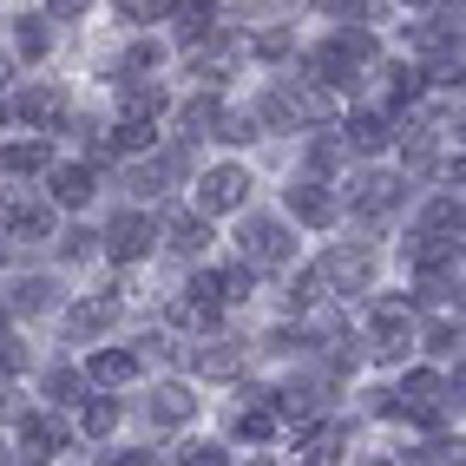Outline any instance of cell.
<instances>
[{"label": "cell", "instance_id": "6da1fadb", "mask_svg": "<svg viewBox=\"0 0 466 466\" xmlns=\"http://www.w3.org/2000/svg\"><path fill=\"white\" fill-rule=\"evenodd\" d=\"M257 126L263 132H296V126H329V99H322V92H309L302 79H276L269 92H263V99H257Z\"/></svg>", "mask_w": 466, "mask_h": 466}, {"label": "cell", "instance_id": "7a4b0ae2", "mask_svg": "<svg viewBox=\"0 0 466 466\" xmlns=\"http://www.w3.org/2000/svg\"><path fill=\"white\" fill-rule=\"evenodd\" d=\"M453 400H460V361H453V381H441V375H408V381L381 400V414L414 420V427H441Z\"/></svg>", "mask_w": 466, "mask_h": 466}, {"label": "cell", "instance_id": "3957f363", "mask_svg": "<svg viewBox=\"0 0 466 466\" xmlns=\"http://www.w3.org/2000/svg\"><path fill=\"white\" fill-rule=\"evenodd\" d=\"M237 243H243V263H250V269H283L296 257V237H289L283 217H243Z\"/></svg>", "mask_w": 466, "mask_h": 466}, {"label": "cell", "instance_id": "277c9868", "mask_svg": "<svg viewBox=\"0 0 466 466\" xmlns=\"http://www.w3.org/2000/svg\"><path fill=\"white\" fill-rule=\"evenodd\" d=\"M400 198H408V177H388V171H361L349 184V210L361 217V224H388V217L400 210Z\"/></svg>", "mask_w": 466, "mask_h": 466}, {"label": "cell", "instance_id": "5b68a950", "mask_svg": "<svg viewBox=\"0 0 466 466\" xmlns=\"http://www.w3.org/2000/svg\"><path fill=\"white\" fill-rule=\"evenodd\" d=\"M316 276H322V289L355 296V289L375 283V250H368V243H335V250L316 263Z\"/></svg>", "mask_w": 466, "mask_h": 466}, {"label": "cell", "instance_id": "8992f818", "mask_svg": "<svg viewBox=\"0 0 466 466\" xmlns=\"http://www.w3.org/2000/svg\"><path fill=\"white\" fill-rule=\"evenodd\" d=\"M184 165H191V145H177V151H138V165L126 171L132 198H165L171 184L184 177Z\"/></svg>", "mask_w": 466, "mask_h": 466}, {"label": "cell", "instance_id": "52a82bcc", "mask_svg": "<svg viewBox=\"0 0 466 466\" xmlns=\"http://www.w3.org/2000/svg\"><path fill=\"white\" fill-rule=\"evenodd\" d=\"M151 243H158V230H151V217H138V210H118L112 224L99 230V250H106L112 263H145Z\"/></svg>", "mask_w": 466, "mask_h": 466}, {"label": "cell", "instance_id": "ba28073f", "mask_svg": "<svg viewBox=\"0 0 466 466\" xmlns=\"http://www.w3.org/2000/svg\"><path fill=\"white\" fill-rule=\"evenodd\" d=\"M243 198H250V171H243V165H217V171H204V184H198V210H204V217L243 210Z\"/></svg>", "mask_w": 466, "mask_h": 466}, {"label": "cell", "instance_id": "9c48e42d", "mask_svg": "<svg viewBox=\"0 0 466 466\" xmlns=\"http://www.w3.org/2000/svg\"><path fill=\"white\" fill-rule=\"evenodd\" d=\"M289 217H296V224H309V230H329L335 217H341V204H335V191H329V184H316V177H296V184H289Z\"/></svg>", "mask_w": 466, "mask_h": 466}, {"label": "cell", "instance_id": "30bf717a", "mask_svg": "<svg viewBox=\"0 0 466 466\" xmlns=\"http://www.w3.org/2000/svg\"><path fill=\"white\" fill-rule=\"evenodd\" d=\"M414 349V309L408 302H381L375 309V355L381 361H400Z\"/></svg>", "mask_w": 466, "mask_h": 466}, {"label": "cell", "instance_id": "8fae6325", "mask_svg": "<svg viewBox=\"0 0 466 466\" xmlns=\"http://www.w3.org/2000/svg\"><path fill=\"white\" fill-rule=\"evenodd\" d=\"M14 118H20V126H34V132L66 126V92H59V86H26L14 99Z\"/></svg>", "mask_w": 466, "mask_h": 466}, {"label": "cell", "instance_id": "7c38bea8", "mask_svg": "<svg viewBox=\"0 0 466 466\" xmlns=\"http://www.w3.org/2000/svg\"><path fill=\"white\" fill-rule=\"evenodd\" d=\"M302 66H309V79H316V86H329V92H355V86H361V79H355V59L341 53L335 40H322L316 53L302 59Z\"/></svg>", "mask_w": 466, "mask_h": 466}, {"label": "cell", "instance_id": "4fadbf2b", "mask_svg": "<svg viewBox=\"0 0 466 466\" xmlns=\"http://www.w3.org/2000/svg\"><path fill=\"white\" fill-rule=\"evenodd\" d=\"M217 316H224V302H217L210 276H198L184 296H171V322H184V329H217Z\"/></svg>", "mask_w": 466, "mask_h": 466}, {"label": "cell", "instance_id": "5bb4252c", "mask_svg": "<svg viewBox=\"0 0 466 466\" xmlns=\"http://www.w3.org/2000/svg\"><path fill=\"white\" fill-rule=\"evenodd\" d=\"M0 224H7L14 243H46L53 237V204H34V198H14L0 210Z\"/></svg>", "mask_w": 466, "mask_h": 466}, {"label": "cell", "instance_id": "9a60e30c", "mask_svg": "<svg viewBox=\"0 0 466 466\" xmlns=\"http://www.w3.org/2000/svg\"><path fill=\"white\" fill-rule=\"evenodd\" d=\"M59 447H66V427H59L53 414H26V420H20V447H14L20 460H34V466H46V460H53Z\"/></svg>", "mask_w": 466, "mask_h": 466}, {"label": "cell", "instance_id": "2e32d148", "mask_svg": "<svg viewBox=\"0 0 466 466\" xmlns=\"http://www.w3.org/2000/svg\"><path fill=\"white\" fill-rule=\"evenodd\" d=\"M184 361H191V375H210V381H217V375H237V368H243V341L210 335V341H198Z\"/></svg>", "mask_w": 466, "mask_h": 466}, {"label": "cell", "instance_id": "e0dca14e", "mask_svg": "<svg viewBox=\"0 0 466 466\" xmlns=\"http://www.w3.org/2000/svg\"><path fill=\"white\" fill-rule=\"evenodd\" d=\"M0 171H7V177H46V171H53V145H46V138H14V145H0Z\"/></svg>", "mask_w": 466, "mask_h": 466}, {"label": "cell", "instance_id": "ac0fdd59", "mask_svg": "<svg viewBox=\"0 0 466 466\" xmlns=\"http://www.w3.org/2000/svg\"><path fill=\"white\" fill-rule=\"evenodd\" d=\"M341 145L361 151V158H381V151L394 145V126H388L381 112H355V118H349V132H341Z\"/></svg>", "mask_w": 466, "mask_h": 466}, {"label": "cell", "instance_id": "d6986e66", "mask_svg": "<svg viewBox=\"0 0 466 466\" xmlns=\"http://www.w3.org/2000/svg\"><path fill=\"white\" fill-rule=\"evenodd\" d=\"M118 309H126L118 296H86V302L73 309V316H66V335H73V341H86V335H106V329L118 322Z\"/></svg>", "mask_w": 466, "mask_h": 466}, {"label": "cell", "instance_id": "ffe728a7", "mask_svg": "<svg viewBox=\"0 0 466 466\" xmlns=\"http://www.w3.org/2000/svg\"><path fill=\"white\" fill-rule=\"evenodd\" d=\"M165 243H171L177 257H204V250H210V224H204V210H198V217H191V210H171V217H165Z\"/></svg>", "mask_w": 466, "mask_h": 466}, {"label": "cell", "instance_id": "44dd1931", "mask_svg": "<svg viewBox=\"0 0 466 466\" xmlns=\"http://www.w3.org/2000/svg\"><path fill=\"white\" fill-rule=\"evenodd\" d=\"M86 381L92 388H126V381H138V355L132 349H99L86 361Z\"/></svg>", "mask_w": 466, "mask_h": 466}, {"label": "cell", "instance_id": "7402d4cb", "mask_svg": "<svg viewBox=\"0 0 466 466\" xmlns=\"http://www.w3.org/2000/svg\"><path fill=\"white\" fill-rule=\"evenodd\" d=\"M177 126H184V145H191V138H217V126H224V99H210V92L184 99L177 106Z\"/></svg>", "mask_w": 466, "mask_h": 466}, {"label": "cell", "instance_id": "603a6c76", "mask_svg": "<svg viewBox=\"0 0 466 466\" xmlns=\"http://www.w3.org/2000/svg\"><path fill=\"white\" fill-rule=\"evenodd\" d=\"M145 414H151V420H165V427H177V420H191V414H198V394L184 388V381H165V388H151Z\"/></svg>", "mask_w": 466, "mask_h": 466}, {"label": "cell", "instance_id": "cb8c5ba5", "mask_svg": "<svg viewBox=\"0 0 466 466\" xmlns=\"http://www.w3.org/2000/svg\"><path fill=\"white\" fill-rule=\"evenodd\" d=\"M46 177H53V204H73V210L92 204V191H99V177H92L86 165H53Z\"/></svg>", "mask_w": 466, "mask_h": 466}, {"label": "cell", "instance_id": "d4e9b609", "mask_svg": "<svg viewBox=\"0 0 466 466\" xmlns=\"http://www.w3.org/2000/svg\"><path fill=\"white\" fill-rule=\"evenodd\" d=\"M414 46H420V53H460V7L420 20V26H414Z\"/></svg>", "mask_w": 466, "mask_h": 466}, {"label": "cell", "instance_id": "484cf974", "mask_svg": "<svg viewBox=\"0 0 466 466\" xmlns=\"http://www.w3.org/2000/svg\"><path fill=\"white\" fill-rule=\"evenodd\" d=\"M0 309H20V316H40V309H53V283L46 276H20V283L7 289V302Z\"/></svg>", "mask_w": 466, "mask_h": 466}, {"label": "cell", "instance_id": "4316f807", "mask_svg": "<svg viewBox=\"0 0 466 466\" xmlns=\"http://www.w3.org/2000/svg\"><path fill=\"white\" fill-rule=\"evenodd\" d=\"M118 106H126V118H151L165 106V92L151 86V79H118Z\"/></svg>", "mask_w": 466, "mask_h": 466}, {"label": "cell", "instance_id": "83f0119b", "mask_svg": "<svg viewBox=\"0 0 466 466\" xmlns=\"http://www.w3.org/2000/svg\"><path fill=\"white\" fill-rule=\"evenodd\" d=\"M106 151H118V158H132V151H151V118H118V126L106 132Z\"/></svg>", "mask_w": 466, "mask_h": 466}, {"label": "cell", "instance_id": "f1b7e54d", "mask_svg": "<svg viewBox=\"0 0 466 466\" xmlns=\"http://www.w3.org/2000/svg\"><path fill=\"white\" fill-rule=\"evenodd\" d=\"M210 289H217V302L230 309V302H243V296L257 289V269H250V263H237V269H210Z\"/></svg>", "mask_w": 466, "mask_h": 466}, {"label": "cell", "instance_id": "f546056e", "mask_svg": "<svg viewBox=\"0 0 466 466\" xmlns=\"http://www.w3.org/2000/svg\"><path fill=\"white\" fill-rule=\"evenodd\" d=\"M79 427H86V441H106V433L118 427V400H106V394H92V400H79Z\"/></svg>", "mask_w": 466, "mask_h": 466}, {"label": "cell", "instance_id": "4dcf8cb0", "mask_svg": "<svg viewBox=\"0 0 466 466\" xmlns=\"http://www.w3.org/2000/svg\"><path fill=\"white\" fill-rule=\"evenodd\" d=\"M341 158H349V145H341V132H316V138H309V171H335Z\"/></svg>", "mask_w": 466, "mask_h": 466}, {"label": "cell", "instance_id": "1f68e13d", "mask_svg": "<svg viewBox=\"0 0 466 466\" xmlns=\"http://www.w3.org/2000/svg\"><path fill=\"white\" fill-rule=\"evenodd\" d=\"M46 394H53V408H79V400H86V375L53 368V375H46Z\"/></svg>", "mask_w": 466, "mask_h": 466}, {"label": "cell", "instance_id": "d6a6232c", "mask_svg": "<svg viewBox=\"0 0 466 466\" xmlns=\"http://www.w3.org/2000/svg\"><path fill=\"white\" fill-rule=\"evenodd\" d=\"M14 40H20L26 59H40V53L53 46V34H46V20H40V14H20V20H14Z\"/></svg>", "mask_w": 466, "mask_h": 466}, {"label": "cell", "instance_id": "836d02e7", "mask_svg": "<svg viewBox=\"0 0 466 466\" xmlns=\"http://www.w3.org/2000/svg\"><path fill=\"white\" fill-rule=\"evenodd\" d=\"M329 20H381V0H322Z\"/></svg>", "mask_w": 466, "mask_h": 466}, {"label": "cell", "instance_id": "e575fe53", "mask_svg": "<svg viewBox=\"0 0 466 466\" xmlns=\"http://www.w3.org/2000/svg\"><path fill=\"white\" fill-rule=\"evenodd\" d=\"M322 296H329V289H322V276H316V269H302L296 283H289V309H309V302H322Z\"/></svg>", "mask_w": 466, "mask_h": 466}, {"label": "cell", "instance_id": "d590c367", "mask_svg": "<svg viewBox=\"0 0 466 466\" xmlns=\"http://www.w3.org/2000/svg\"><path fill=\"white\" fill-rule=\"evenodd\" d=\"M217 138H230V145H250V138H257V118H250V112H224Z\"/></svg>", "mask_w": 466, "mask_h": 466}, {"label": "cell", "instance_id": "8d00e7d4", "mask_svg": "<svg viewBox=\"0 0 466 466\" xmlns=\"http://www.w3.org/2000/svg\"><path fill=\"white\" fill-rule=\"evenodd\" d=\"M427 349H433V355H453V361H460V322H433V329H427Z\"/></svg>", "mask_w": 466, "mask_h": 466}, {"label": "cell", "instance_id": "74e56055", "mask_svg": "<svg viewBox=\"0 0 466 466\" xmlns=\"http://www.w3.org/2000/svg\"><path fill=\"white\" fill-rule=\"evenodd\" d=\"M92 250H99V230H66V237H59V257H92Z\"/></svg>", "mask_w": 466, "mask_h": 466}, {"label": "cell", "instance_id": "f35d334b", "mask_svg": "<svg viewBox=\"0 0 466 466\" xmlns=\"http://www.w3.org/2000/svg\"><path fill=\"white\" fill-rule=\"evenodd\" d=\"M420 79H427V73H414V66H394V106H414V99H420Z\"/></svg>", "mask_w": 466, "mask_h": 466}, {"label": "cell", "instance_id": "ab89813d", "mask_svg": "<svg viewBox=\"0 0 466 466\" xmlns=\"http://www.w3.org/2000/svg\"><path fill=\"white\" fill-rule=\"evenodd\" d=\"M335 46L349 53L355 66H361V59H375V34H361V26H355V34H335Z\"/></svg>", "mask_w": 466, "mask_h": 466}, {"label": "cell", "instance_id": "60d3db41", "mask_svg": "<svg viewBox=\"0 0 466 466\" xmlns=\"http://www.w3.org/2000/svg\"><path fill=\"white\" fill-rule=\"evenodd\" d=\"M177 466H224V453H217L210 441H191V447L177 453Z\"/></svg>", "mask_w": 466, "mask_h": 466}, {"label": "cell", "instance_id": "b9f144b4", "mask_svg": "<svg viewBox=\"0 0 466 466\" xmlns=\"http://www.w3.org/2000/svg\"><path fill=\"white\" fill-rule=\"evenodd\" d=\"M20 368H26V349L14 335H0V375H20Z\"/></svg>", "mask_w": 466, "mask_h": 466}, {"label": "cell", "instance_id": "7bdbcfd3", "mask_svg": "<svg viewBox=\"0 0 466 466\" xmlns=\"http://www.w3.org/2000/svg\"><path fill=\"white\" fill-rule=\"evenodd\" d=\"M126 7V20H158V14H171V0H118Z\"/></svg>", "mask_w": 466, "mask_h": 466}, {"label": "cell", "instance_id": "ee69618b", "mask_svg": "<svg viewBox=\"0 0 466 466\" xmlns=\"http://www.w3.org/2000/svg\"><path fill=\"white\" fill-rule=\"evenodd\" d=\"M151 66H158V46H151V40H138V46L126 53V73H151Z\"/></svg>", "mask_w": 466, "mask_h": 466}, {"label": "cell", "instance_id": "f6af8a7d", "mask_svg": "<svg viewBox=\"0 0 466 466\" xmlns=\"http://www.w3.org/2000/svg\"><path fill=\"white\" fill-rule=\"evenodd\" d=\"M335 447H341V433L329 427V433H322V441H316V453H309V466H335Z\"/></svg>", "mask_w": 466, "mask_h": 466}, {"label": "cell", "instance_id": "bcb514c9", "mask_svg": "<svg viewBox=\"0 0 466 466\" xmlns=\"http://www.w3.org/2000/svg\"><path fill=\"white\" fill-rule=\"evenodd\" d=\"M257 53H263V59H283V53H289V34H257Z\"/></svg>", "mask_w": 466, "mask_h": 466}, {"label": "cell", "instance_id": "7dc6e473", "mask_svg": "<svg viewBox=\"0 0 466 466\" xmlns=\"http://www.w3.org/2000/svg\"><path fill=\"white\" fill-rule=\"evenodd\" d=\"M86 7H92V0H46V14H53V20H79Z\"/></svg>", "mask_w": 466, "mask_h": 466}, {"label": "cell", "instance_id": "c3c4849f", "mask_svg": "<svg viewBox=\"0 0 466 466\" xmlns=\"http://www.w3.org/2000/svg\"><path fill=\"white\" fill-rule=\"evenodd\" d=\"M106 466H151V453H112Z\"/></svg>", "mask_w": 466, "mask_h": 466}, {"label": "cell", "instance_id": "681fc988", "mask_svg": "<svg viewBox=\"0 0 466 466\" xmlns=\"http://www.w3.org/2000/svg\"><path fill=\"white\" fill-rule=\"evenodd\" d=\"M400 7H433V0H400Z\"/></svg>", "mask_w": 466, "mask_h": 466}, {"label": "cell", "instance_id": "f907efd6", "mask_svg": "<svg viewBox=\"0 0 466 466\" xmlns=\"http://www.w3.org/2000/svg\"><path fill=\"white\" fill-rule=\"evenodd\" d=\"M0 335H7V309H0Z\"/></svg>", "mask_w": 466, "mask_h": 466}, {"label": "cell", "instance_id": "816d5d0a", "mask_svg": "<svg viewBox=\"0 0 466 466\" xmlns=\"http://www.w3.org/2000/svg\"><path fill=\"white\" fill-rule=\"evenodd\" d=\"M361 466H388V460H361Z\"/></svg>", "mask_w": 466, "mask_h": 466}, {"label": "cell", "instance_id": "f5cc1de1", "mask_svg": "<svg viewBox=\"0 0 466 466\" xmlns=\"http://www.w3.org/2000/svg\"><path fill=\"white\" fill-rule=\"evenodd\" d=\"M0 79H7V59H0Z\"/></svg>", "mask_w": 466, "mask_h": 466}, {"label": "cell", "instance_id": "db71d44e", "mask_svg": "<svg viewBox=\"0 0 466 466\" xmlns=\"http://www.w3.org/2000/svg\"><path fill=\"white\" fill-rule=\"evenodd\" d=\"M0 466H14V460H7V453H0Z\"/></svg>", "mask_w": 466, "mask_h": 466}, {"label": "cell", "instance_id": "11a10c76", "mask_svg": "<svg viewBox=\"0 0 466 466\" xmlns=\"http://www.w3.org/2000/svg\"><path fill=\"white\" fill-rule=\"evenodd\" d=\"M0 408H7V400H0Z\"/></svg>", "mask_w": 466, "mask_h": 466}, {"label": "cell", "instance_id": "9f6ffc18", "mask_svg": "<svg viewBox=\"0 0 466 466\" xmlns=\"http://www.w3.org/2000/svg\"><path fill=\"white\" fill-rule=\"evenodd\" d=\"M0 257H7V250H0Z\"/></svg>", "mask_w": 466, "mask_h": 466}]
</instances>
